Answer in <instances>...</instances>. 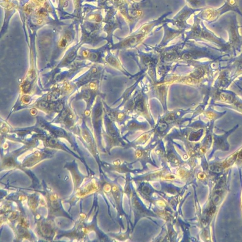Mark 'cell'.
<instances>
[{
	"instance_id": "obj_1",
	"label": "cell",
	"mask_w": 242,
	"mask_h": 242,
	"mask_svg": "<svg viewBox=\"0 0 242 242\" xmlns=\"http://www.w3.org/2000/svg\"><path fill=\"white\" fill-rule=\"evenodd\" d=\"M231 11L235 12L242 17V12L237 0H226L224 3L218 8L210 7L202 9L199 17L200 19L210 24L215 23L222 15Z\"/></svg>"
},
{
	"instance_id": "obj_2",
	"label": "cell",
	"mask_w": 242,
	"mask_h": 242,
	"mask_svg": "<svg viewBox=\"0 0 242 242\" xmlns=\"http://www.w3.org/2000/svg\"><path fill=\"white\" fill-rule=\"evenodd\" d=\"M190 37L197 40H203L216 44L224 50L228 49L223 38L219 37L205 26L203 20L197 16L194 17V23L190 32Z\"/></svg>"
},
{
	"instance_id": "obj_3",
	"label": "cell",
	"mask_w": 242,
	"mask_h": 242,
	"mask_svg": "<svg viewBox=\"0 0 242 242\" xmlns=\"http://www.w3.org/2000/svg\"><path fill=\"white\" fill-rule=\"evenodd\" d=\"M235 12H232L228 16L226 31L229 36V41L227 43V48H232L234 50H240L242 46V36L240 34V26L237 16Z\"/></svg>"
},
{
	"instance_id": "obj_4",
	"label": "cell",
	"mask_w": 242,
	"mask_h": 242,
	"mask_svg": "<svg viewBox=\"0 0 242 242\" xmlns=\"http://www.w3.org/2000/svg\"><path fill=\"white\" fill-rule=\"evenodd\" d=\"M60 95V92L59 90H55L50 94L48 97V99L52 101H55L58 99Z\"/></svg>"
},
{
	"instance_id": "obj_5",
	"label": "cell",
	"mask_w": 242,
	"mask_h": 242,
	"mask_svg": "<svg viewBox=\"0 0 242 242\" xmlns=\"http://www.w3.org/2000/svg\"><path fill=\"white\" fill-rule=\"evenodd\" d=\"M136 108L139 111H143L144 110V103L141 100H140L138 101L137 105H136Z\"/></svg>"
},
{
	"instance_id": "obj_6",
	"label": "cell",
	"mask_w": 242,
	"mask_h": 242,
	"mask_svg": "<svg viewBox=\"0 0 242 242\" xmlns=\"http://www.w3.org/2000/svg\"><path fill=\"white\" fill-rule=\"evenodd\" d=\"M49 104L46 102V101H41L40 102H39L38 105V106L41 109H45V108H49Z\"/></svg>"
},
{
	"instance_id": "obj_7",
	"label": "cell",
	"mask_w": 242,
	"mask_h": 242,
	"mask_svg": "<svg viewBox=\"0 0 242 242\" xmlns=\"http://www.w3.org/2000/svg\"><path fill=\"white\" fill-rule=\"evenodd\" d=\"M76 57L75 52H73L69 54L67 57L66 58V61L67 62H71L75 59Z\"/></svg>"
},
{
	"instance_id": "obj_8",
	"label": "cell",
	"mask_w": 242,
	"mask_h": 242,
	"mask_svg": "<svg viewBox=\"0 0 242 242\" xmlns=\"http://www.w3.org/2000/svg\"><path fill=\"white\" fill-rule=\"evenodd\" d=\"M63 105L62 103H58L55 106L54 109L57 112H60L62 111L63 109Z\"/></svg>"
},
{
	"instance_id": "obj_9",
	"label": "cell",
	"mask_w": 242,
	"mask_h": 242,
	"mask_svg": "<svg viewBox=\"0 0 242 242\" xmlns=\"http://www.w3.org/2000/svg\"><path fill=\"white\" fill-rule=\"evenodd\" d=\"M69 114V111L68 109H65L64 110L62 111L61 114L60 118L61 120H65L66 119V117H67Z\"/></svg>"
},
{
	"instance_id": "obj_10",
	"label": "cell",
	"mask_w": 242,
	"mask_h": 242,
	"mask_svg": "<svg viewBox=\"0 0 242 242\" xmlns=\"http://www.w3.org/2000/svg\"><path fill=\"white\" fill-rule=\"evenodd\" d=\"M30 83L29 82H27L24 84V86H23V91L25 93H27L30 91Z\"/></svg>"
},
{
	"instance_id": "obj_11",
	"label": "cell",
	"mask_w": 242,
	"mask_h": 242,
	"mask_svg": "<svg viewBox=\"0 0 242 242\" xmlns=\"http://www.w3.org/2000/svg\"><path fill=\"white\" fill-rule=\"evenodd\" d=\"M192 56H193V54L192 53H191V52H187V53H186V54H184V55H183V59L184 60H190L192 58Z\"/></svg>"
},
{
	"instance_id": "obj_12",
	"label": "cell",
	"mask_w": 242,
	"mask_h": 242,
	"mask_svg": "<svg viewBox=\"0 0 242 242\" xmlns=\"http://www.w3.org/2000/svg\"><path fill=\"white\" fill-rule=\"evenodd\" d=\"M175 116H173V114H171L167 116V118H165V121H167V122H172L173 121H175Z\"/></svg>"
},
{
	"instance_id": "obj_13",
	"label": "cell",
	"mask_w": 242,
	"mask_h": 242,
	"mask_svg": "<svg viewBox=\"0 0 242 242\" xmlns=\"http://www.w3.org/2000/svg\"><path fill=\"white\" fill-rule=\"evenodd\" d=\"M101 114H102V110L100 108H97L95 110V117H99L100 116H101Z\"/></svg>"
},
{
	"instance_id": "obj_14",
	"label": "cell",
	"mask_w": 242,
	"mask_h": 242,
	"mask_svg": "<svg viewBox=\"0 0 242 242\" xmlns=\"http://www.w3.org/2000/svg\"><path fill=\"white\" fill-rule=\"evenodd\" d=\"M175 54L171 53V54H169L166 55L165 58L167 60H172L175 58Z\"/></svg>"
},
{
	"instance_id": "obj_15",
	"label": "cell",
	"mask_w": 242,
	"mask_h": 242,
	"mask_svg": "<svg viewBox=\"0 0 242 242\" xmlns=\"http://www.w3.org/2000/svg\"><path fill=\"white\" fill-rule=\"evenodd\" d=\"M108 61L109 62V63L111 64L112 65H116V60L115 58H113V57H109L108 58Z\"/></svg>"
},
{
	"instance_id": "obj_16",
	"label": "cell",
	"mask_w": 242,
	"mask_h": 242,
	"mask_svg": "<svg viewBox=\"0 0 242 242\" xmlns=\"http://www.w3.org/2000/svg\"><path fill=\"white\" fill-rule=\"evenodd\" d=\"M89 58H90V59L91 60L95 61L97 60V59L98 58V56H97V54L93 53V54H90Z\"/></svg>"
},
{
	"instance_id": "obj_17",
	"label": "cell",
	"mask_w": 242,
	"mask_h": 242,
	"mask_svg": "<svg viewBox=\"0 0 242 242\" xmlns=\"http://www.w3.org/2000/svg\"><path fill=\"white\" fill-rule=\"evenodd\" d=\"M160 125L159 128H160V130H164L167 128V124L165 123H162L160 124Z\"/></svg>"
},
{
	"instance_id": "obj_18",
	"label": "cell",
	"mask_w": 242,
	"mask_h": 242,
	"mask_svg": "<svg viewBox=\"0 0 242 242\" xmlns=\"http://www.w3.org/2000/svg\"><path fill=\"white\" fill-rule=\"evenodd\" d=\"M55 133L56 135L61 136V135H63V130H55Z\"/></svg>"
},
{
	"instance_id": "obj_19",
	"label": "cell",
	"mask_w": 242,
	"mask_h": 242,
	"mask_svg": "<svg viewBox=\"0 0 242 242\" xmlns=\"http://www.w3.org/2000/svg\"><path fill=\"white\" fill-rule=\"evenodd\" d=\"M30 98L29 97H28V96H25L23 98V101L25 103H28V102H30Z\"/></svg>"
},
{
	"instance_id": "obj_20",
	"label": "cell",
	"mask_w": 242,
	"mask_h": 242,
	"mask_svg": "<svg viewBox=\"0 0 242 242\" xmlns=\"http://www.w3.org/2000/svg\"><path fill=\"white\" fill-rule=\"evenodd\" d=\"M66 43H67V42H66V40L64 39H63L62 41L61 42V46L62 47H64L66 46Z\"/></svg>"
},
{
	"instance_id": "obj_21",
	"label": "cell",
	"mask_w": 242,
	"mask_h": 242,
	"mask_svg": "<svg viewBox=\"0 0 242 242\" xmlns=\"http://www.w3.org/2000/svg\"><path fill=\"white\" fill-rule=\"evenodd\" d=\"M84 97L86 98V99H89L90 97V94L89 92H85L84 94Z\"/></svg>"
},
{
	"instance_id": "obj_22",
	"label": "cell",
	"mask_w": 242,
	"mask_h": 242,
	"mask_svg": "<svg viewBox=\"0 0 242 242\" xmlns=\"http://www.w3.org/2000/svg\"><path fill=\"white\" fill-rule=\"evenodd\" d=\"M68 6V1H66L64 3V5H63V7L65 8V7H67Z\"/></svg>"
}]
</instances>
